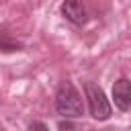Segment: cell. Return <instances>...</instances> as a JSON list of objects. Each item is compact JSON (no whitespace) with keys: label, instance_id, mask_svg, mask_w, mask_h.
Returning a JSON list of instances; mask_svg holds the SVG:
<instances>
[{"label":"cell","instance_id":"6da1fadb","mask_svg":"<svg viewBox=\"0 0 131 131\" xmlns=\"http://www.w3.org/2000/svg\"><path fill=\"white\" fill-rule=\"evenodd\" d=\"M55 111L66 119H78L84 115V102L80 92L70 80H63L55 94Z\"/></svg>","mask_w":131,"mask_h":131},{"label":"cell","instance_id":"7a4b0ae2","mask_svg":"<svg viewBox=\"0 0 131 131\" xmlns=\"http://www.w3.org/2000/svg\"><path fill=\"white\" fill-rule=\"evenodd\" d=\"M84 94H86V100H88V108H90V115L92 119L96 121H106L113 113L111 108V102L104 94V90L96 84V82H86L84 84Z\"/></svg>","mask_w":131,"mask_h":131},{"label":"cell","instance_id":"3957f363","mask_svg":"<svg viewBox=\"0 0 131 131\" xmlns=\"http://www.w3.org/2000/svg\"><path fill=\"white\" fill-rule=\"evenodd\" d=\"M113 100L119 111L131 108V80L129 78H119L113 84Z\"/></svg>","mask_w":131,"mask_h":131},{"label":"cell","instance_id":"277c9868","mask_svg":"<svg viewBox=\"0 0 131 131\" xmlns=\"http://www.w3.org/2000/svg\"><path fill=\"white\" fill-rule=\"evenodd\" d=\"M61 14L70 23H74V25H84L88 20V10H86V6H84L82 0H63Z\"/></svg>","mask_w":131,"mask_h":131},{"label":"cell","instance_id":"5b68a950","mask_svg":"<svg viewBox=\"0 0 131 131\" xmlns=\"http://www.w3.org/2000/svg\"><path fill=\"white\" fill-rule=\"evenodd\" d=\"M20 49V43L14 41L8 33L0 31V51H18Z\"/></svg>","mask_w":131,"mask_h":131},{"label":"cell","instance_id":"8992f818","mask_svg":"<svg viewBox=\"0 0 131 131\" xmlns=\"http://www.w3.org/2000/svg\"><path fill=\"white\" fill-rule=\"evenodd\" d=\"M76 127H78V125H76V123H72V121H68V119L57 123V129H76Z\"/></svg>","mask_w":131,"mask_h":131},{"label":"cell","instance_id":"52a82bcc","mask_svg":"<svg viewBox=\"0 0 131 131\" xmlns=\"http://www.w3.org/2000/svg\"><path fill=\"white\" fill-rule=\"evenodd\" d=\"M29 129H47V125H45V123H37V121H35V123H29Z\"/></svg>","mask_w":131,"mask_h":131}]
</instances>
